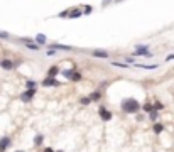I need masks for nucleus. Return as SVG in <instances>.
<instances>
[{"instance_id":"24","label":"nucleus","mask_w":174,"mask_h":152,"mask_svg":"<svg viewBox=\"0 0 174 152\" xmlns=\"http://www.w3.org/2000/svg\"><path fill=\"white\" fill-rule=\"evenodd\" d=\"M68 15H69V9H66V10L59 12V14H58V17H59V19H68Z\"/></svg>"},{"instance_id":"25","label":"nucleus","mask_w":174,"mask_h":152,"mask_svg":"<svg viewBox=\"0 0 174 152\" xmlns=\"http://www.w3.org/2000/svg\"><path fill=\"white\" fill-rule=\"evenodd\" d=\"M26 86H27V88H36V81L27 80V81H26Z\"/></svg>"},{"instance_id":"35","label":"nucleus","mask_w":174,"mask_h":152,"mask_svg":"<svg viewBox=\"0 0 174 152\" xmlns=\"http://www.w3.org/2000/svg\"><path fill=\"white\" fill-rule=\"evenodd\" d=\"M115 2H122V0H115Z\"/></svg>"},{"instance_id":"5","label":"nucleus","mask_w":174,"mask_h":152,"mask_svg":"<svg viewBox=\"0 0 174 152\" xmlns=\"http://www.w3.org/2000/svg\"><path fill=\"white\" fill-rule=\"evenodd\" d=\"M47 49H54V51H73V47H71V46H66V44L53 42V44H47Z\"/></svg>"},{"instance_id":"27","label":"nucleus","mask_w":174,"mask_h":152,"mask_svg":"<svg viewBox=\"0 0 174 152\" xmlns=\"http://www.w3.org/2000/svg\"><path fill=\"white\" fill-rule=\"evenodd\" d=\"M112 64L117 68H129V64H125V63H112Z\"/></svg>"},{"instance_id":"9","label":"nucleus","mask_w":174,"mask_h":152,"mask_svg":"<svg viewBox=\"0 0 174 152\" xmlns=\"http://www.w3.org/2000/svg\"><path fill=\"white\" fill-rule=\"evenodd\" d=\"M91 56L107 59V58H110V52H108V51H103V49H96V51H91Z\"/></svg>"},{"instance_id":"26","label":"nucleus","mask_w":174,"mask_h":152,"mask_svg":"<svg viewBox=\"0 0 174 152\" xmlns=\"http://www.w3.org/2000/svg\"><path fill=\"white\" fill-rule=\"evenodd\" d=\"M162 108H164V105L161 101H156V103H154V110H162Z\"/></svg>"},{"instance_id":"15","label":"nucleus","mask_w":174,"mask_h":152,"mask_svg":"<svg viewBox=\"0 0 174 152\" xmlns=\"http://www.w3.org/2000/svg\"><path fill=\"white\" fill-rule=\"evenodd\" d=\"M90 98H91V101H98V100H102V93L100 91H91Z\"/></svg>"},{"instance_id":"17","label":"nucleus","mask_w":174,"mask_h":152,"mask_svg":"<svg viewBox=\"0 0 174 152\" xmlns=\"http://www.w3.org/2000/svg\"><path fill=\"white\" fill-rule=\"evenodd\" d=\"M152 130L156 132V134H161V132L164 130V125H162V123H159V122H156V123H154V128H152Z\"/></svg>"},{"instance_id":"10","label":"nucleus","mask_w":174,"mask_h":152,"mask_svg":"<svg viewBox=\"0 0 174 152\" xmlns=\"http://www.w3.org/2000/svg\"><path fill=\"white\" fill-rule=\"evenodd\" d=\"M42 86H59V81L53 76H47L46 80H42Z\"/></svg>"},{"instance_id":"33","label":"nucleus","mask_w":174,"mask_h":152,"mask_svg":"<svg viewBox=\"0 0 174 152\" xmlns=\"http://www.w3.org/2000/svg\"><path fill=\"white\" fill-rule=\"evenodd\" d=\"M15 152H24V150H15Z\"/></svg>"},{"instance_id":"22","label":"nucleus","mask_w":174,"mask_h":152,"mask_svg":"<svg viewBox=\"0 0 174 152\" xmlns=\"http://www.w3.org/2000/svg\"><path fill=\"white\" fill-rule=\"evenodd\" d=\"M80 103H81L83 107H88V105L91 103V98H90V96H85V98H81V101H80Z\"/></svg>"},{"instance_id":"23","label":"nucleus","mask_w":174,"mask_h":152,"mask_svg":"<svg viewBox=\"0 0 174 152\" xmlns=\"http://www.w3.org/2000/svg\"><path fill=\"white\" fill-rule=\"evenodd\" d=\"M91 12H93V7H91V5H85L83 7V14L85 15H90Z\"/></svg>"},{"instance_id":"16","label":"nucleus","mask_w":174,"mask_h":152,"mask_svg":"<svg viewBox=\"0 0 174 152\" xmlns=\"http://www.w3.org/2000/svg\"><path fill=\"white\" fill-rule=\"evenodd\" d=\"M157 118H159V113H157V110H152V112H149V120H152V122H157Z\"/></svg>"},{"instance_id":"30","label":"nucleus","mask_w":174,"mask_h":152,"mask_svg":"<svg viewBox=\"0 0 174 152\" xmlns=\"http://www.w3.org/2000/svg\"><path fill=\"white\" fill-rule=\"evenodd\" d=\"M166 61H174V54H169V56L166 58Z\"/></svg>"},{"instance_id":"32","label":"nucleus","mask_w":174,"mask_h":152,"mask_svg":"<svg viewBox=\"0 0 174 152\" xmlns=\"http://www.w3.org/2000/svg\"><path fill=\"white\" fill-rule=\"evenodd\" d=\"M44 152H54V150H53L51 147H46V149H44Z\"/></svg>"},{"instance_id":"21","label":"nucleus","mask_w":174,"mask_h":152,"mask_svg":"<svg viewBox=\"0 0 174 152\" xmlns=\"http://www.w3.org/2000/svg\"><path fill=\"white\" fill-rule=\"evenodd\" d=\"M71 80L73 81H81V80H83V74H81V73H73V76H71Z\"/></svg>"},{"instance_id":"29","label":"nucleus","mask_w":174,"mask_h":152,"mask_svg":"<svg viewBox=\"0 0 174 152\" xmlns=\"http://www.w3.org/2000/svg\"><path fill=\"white\" fill-rule=\"evenodd\" d=\"M135 120H139V122H140V120H144V115H140V113H137V117H135Z\"/></svg>"},{"instance_id":"28","label":"nucleus","mask_w":174,"mask_h":152,"mask_svg":"<svg viewBox=\"0 0 174 152\" xmlns=\"http://www.w3.org/2000/svg\"><path fill=\"white\" fill-rule=\"evenodd\" d=\"M0 39H10V36H9V32H2L0 31Z\"/></svg>"},{"instance_id":"13","label":"nucleus","mask_w":174,"mask_h":152,"mask_svg":"<svg viewBox=\"0 0 174 152\" xmlns=\"http://www.w3.org/2000/svg\"><path fill=\"white\" fill-rule=\"evenodd\" d=\"M36 42L39 44V46H46V44H47V37L44 36V34H37V36H36Z\"/></svg>"},{"instance_id":"34","label":"nucleus","mask_w":174,"mask_h":152,"mask_svg":"<svg viewBox=\"0 0 174 152\" xmlns=\"http://www.w3.org/2000/svg\"><path fill=\"white\" fill-rule=\"evenodd\" d=\"M56 152H64V150H56Z\"/></svg>"},{"instance_id":"1","label":"nucleus","mask_w":174,"mask_h":152,"mask_svg":"<svg viewBox=\"0 0 174 152\" xmlns=\"http://www.w3.org/2000/svg\"><path fill=\"white\" fill-rule=\"evenodd\" d=\"M120 108H122L123 113H137L139 110L142 108V105L135 98H125V100H122V103H120Z\"/></svg>"},{"instance_id":"14","label":"nucleus","mask_w":174,"mask_h":152,"mask_svg":"<svg viewBox=\"0 0 174 152\" xmlns=\"http://www.w3.org/2000/svg\"><path fill=\"white\" fill-rule=\"evenodd\" d=\"M42 142H44V135L42 134H37L36 137H34V145H36V147H41Z\"/></svg>"},{"instance_id":"4","label":"nucleus","mask_w":174,"mask_h":152,"mask_svg":"<svg viewBox=\"0 0 174 152\" xmlns=\"http://www.w3.org/2000/svg\"><path fill=\"white\" fill-rule=\"evenodd\" d=\"M98 115H100V118H102L103 122H108V120H112V118H113L112 112H108V110H107L105 107H100V108H98Z\"/></svg>"},{"instance_id":"18","label":"nucleus","mask_w":174,"mask_h":152,"mask_svg":"<svg viewBox=\"0 0 174 152\" xmlns=\"http://www.w3.org/2000/svg\"><path fill=\"white\" fill-rule=\"evenodd\" d=\"M135 66L142 68V69H156L157 68V64H139V63H135Z\"/></svg>"},{"instance_id":"3","label":"nucleus","mask_w":174,"mask_h":152,"mask_svg":"<svg viewBox=\"0 0 174 152\" xmlns=\"http://www.w3.org/2000/svg\"><path fill=\"white\" fill-rule=\"evenodd\" d=\"M34 95H36V88H27V91H24V93L20 95V100L24 101V103H29Z\"/></svg>"},{"instance_id":"20","label":"nucleus","mask_w":174,"mask_h":152,"mask_svg":"<svg viewBox=\"0 0 174 152\" xmlns=\"http://www.w3.org/2000/svg\"><path fill=\"white\" fill-rule=\"evenodd\" d=\"M142 110H144V112H152V110H154V105H152V103H144V105H142Z\"/></svg>"},{"instance_id":"8","label":"nucleus","mask_w":174,"mask_h":152,"mask_svg":"<svg viewBox=\"0 0 174 152\" xmlns=\"http://www.w3.org/2000/svg\"><path fill=\"white\" fill-rule=\"evenodd\" d=\"M0 68L5 69V71H10V69L15 68V64H14V61H10V59H2V61H0Z\"/></svg>"},{"instance_id":"11","label":"nucleus","mask_w":174,"mask_h":152,"mask_svg":"<svg viewBox=\"0 0 174 152\" xmlns=\"http://www.w3.org/2000/svg\"><path fill=\"white\" fill-rule=\"evenodd\" d=\"M81 15H83V10H80V9H69L68 19H80Z\"/></svg>"},{"instance_id":"6","label":"nucleus","mask_w":174,"mask_h":152,"mask_svg":"<svg viewBox=\"0 0 174 152\" xmlns=\"http://www.w3.org/2000/svg\"><path fill=\"white\" fill-rule=\"evenodd\" d=\"M10 145H12V139L9 135H4V137L0 139V152H5Z\"/></svg>"},{"instance_id":"2","label":"nucleus","mask_w":174,"mask_h":152,"mask_svg":"<svg viewBox=\"0 0 174 152\" xmlns=\"http://www.w3.org/2000/svg\"><path fill=\"white\" fill-rule=\"evenodd\" d=\"M134 56H145V58H150L152 52H149V46H142V44H139V46H135Z\"/></svg>"},{"instance_id":"12","label":"nucleus","mask_w":174,"mask_h":152,"mask_svg":"<svg viewBox=\"0 0 174 152\" xmlns=\"http://www.w3.org/2000/svg\"><path fill=\"white\" fill-rule=\"evenodd\" d=\"M59 73H61V69H59L58 66L54 64V66H51V68H49V71H47V76H53V78H56Z\"/></svg>"},{"instance_id":"31","label":"nucleus","mask_w":174,"mask_h":152,"mask_svg":"<svg viewBox=\"0 0 174 152\" xmlns=\"http://www.w3.org/2000/svg\"><path fill=\"white\" fill-rule=\"evenodd\" d=\"M125 61H127V63H135L134 58H125Z\"/></svg>"},{"instance_id":"7","label":"nucleus","mask_w":174,"mask_h":152,"mask_svg":"<svg viewBox=\"0 0 174 152\" xmlns=\"http://www.w3.org/2000/svg\"><path fill=\"white\" fill-rule=\"evenodd\" d=\"M20 41L26 44V47H29L31 51H39V47H41L37 42H32V39H27V37H22Z\"/></svg>"},{"instance_id":"19","label":"nucleus","mask_w":174,"mask_h":152,"mask_svg":"<svg viewBox=\"0 0 174 152\" xmlns=\"http://www.w3.org/2000/svg\"><path fill=\"white\" fill-rule=\"evenodd\" d=\"M73 73H74V71H73V69H63V71H61V74L64 76V78H68V80H71Z\"/></svg>"}]
</instances>
